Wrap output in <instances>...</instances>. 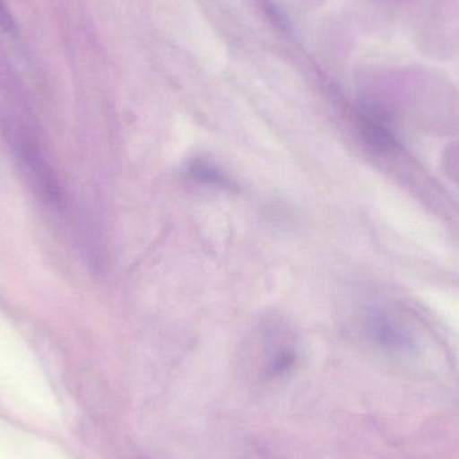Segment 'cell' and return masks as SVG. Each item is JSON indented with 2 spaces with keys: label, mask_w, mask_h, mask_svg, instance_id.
<instances>
[{
  "label": "cell",
  "mask_w": 459,
  "mask_h": 459,
  "mask_svg": "<svg viewBox=\"0 0 459 459\" xmlns=\"http://www.w3.org/2000/svg\"><path fill=\"white\" fill-rule=\"evenodd\" d=\"M412 43L430 61L459 56V0H426L412 18Z\"/></svg>",
  "instance_id": "1"
},
{
  "label": "cell",
  "mask_w": 459,
  "mask_h": 459,
  "mask_svg": "<svg viewBox=\"0 0 459 459\" xmlns=\"http://www.w3.org/2000/svg\"><path fill=\"white\" fill-rule=\"evenodd\" d=\"M190 175L196 182L204 185L217 186V187H230L231 180L220 171L217 167L204 160H195L191 163Z\"/></svg>",
  "instance_id": "2"
},
{
  "label": "cell",
  "mask_w": 459,
  "mask_h": 459,
  "mask_svg": "<svg viewBox=\"0 0 459 459\" xmlns=\"http://www.w3.org/2000/svg\"><path fill=\"white\" fill-rule=\"evenodd\" d=\"M385 4L390 5V7H403V5L410 4V3L415 2V0H382Z\"/></svg>",
  "instance_id": "3"
},
{
  "label": "cell",
  "mask_w": 459,
  "mask_h": 459,
  "mask_svg": "<svg viewBox=\"0 0 459 459\" xmlns=\"http://www.w3.org/2000/svg\"><path fill=\"white\" fill-rule=\"evenodd\" d=\"M0 22H2L3 24H5V26H7L8 29H11V23H13V21H11L10 16H8L7 11H5V8L3 7L2 4H0Z\"/></svg>",
  "instance_id": "4"
}]
</instances>
